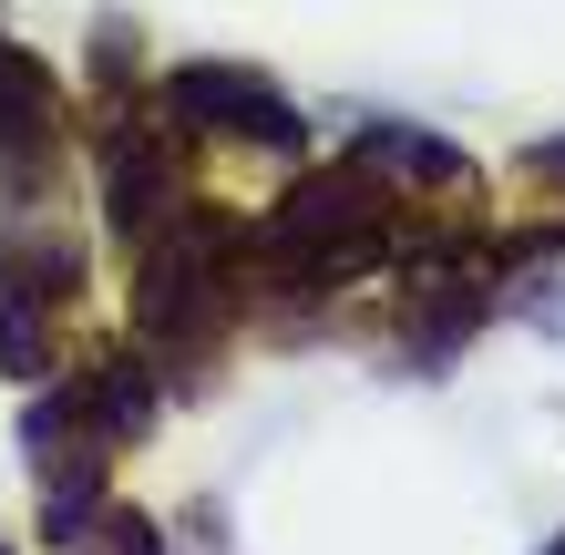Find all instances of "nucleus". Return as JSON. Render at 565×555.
Here are the masks:
<instances>
[{
  "mask_svg": "<svg viewBox=\"0 0 565 555\" xmlns=\"http://www.w3.org/2000/svg\"><path fill=\"white\" fill-rule=\"evenodd\" d=\"M402 247V195H391L381 166H329V175H298L268 226H257V257H268L278 288H350L371 278L381 257Z\"/></svg>",
  "mask_w": 565,
  "mask_h": 555,
  "instance_id": "1",
  "label": "nucleus"
},
{
  "mask_svg": "<svg viewBox=\"0 0 565 555\" xmlns=\"http://www.w3.org/2000/svg\"><path fill=\"white\" fill-rule=\"evenodd\" d=\"M247 309V226L226 206H175L145 237V330L164 350H216Z\"/></svg>",
  "mask_w": 565,
  "mask_h": 555,
  "instance_id": "2",
  "label": "nucleus"
},
{
  "mask_svg": "<svg viewBox=\"0 0 565 555\" xmlns=\"http://www.w3.org/2000/svg\"><path fill=\"white\" fill-rule=\"evenodd\" d=\"M73 309H83V247L73 237H0V371L42 381L62 361Z\"/></svg>",
  "mask_w": 565,
  "mask_h": 555,
  "instance_id": "3",
  "label": "nucleus"
},
{
  "mask_svg": "<svg viewBox=\"0 0 565 555\" xmlns=\"http://www.w3.org/2000/svg\"><path fill=\"white\" fill-rule=\"evenodd\" d=\"M493 257H504V247H483V237H443V247L412 257V278H402V340H412L422 371H452V350L483 330L493 299H504V268H493Z\"/></svg>",
  "mask_w": 565,
  "mask_h": 555,
  "instance_id": "4",
  "label": "nucleus"
},
{
  "mask_svg": "<svg viewBox=\"0 0 565 555\" xmlns=\"http://www.w3.org/2000/svg\"><path fill=\"white\" fill-rule=\"evenodd\" d=\"M154 104H175L185 124H216V135H247V145H268V154L309 145V114H298L257 62H175Z\"/></svg>",
  "mask_w": 565,
  "mask_h": 555,
  "instance_id": "5",
  "label": "nucleus"
},
{
  "mask_svg": "<svg viewBox=\"0 0 565 555\" xmlns=\"http://www.w3.org/2000/svg\"><path fill=\"white\" fill-rule=\"evenodd\" d=\"M62 145H73V124H62V83L42 52L0 42V195H52L62 175Z\"/></svg>",
  "mask_w": 565,
  "mask_h": 555,
  "instance_id": "6",
  "label": "nucleus"
},
{
  "mask_svg": "<svg viewBox=\"0 0 565 555\" xmlns=\"http://www.w3.org/2000/svg\"><path fill=\"white\" fill-rule=\"evenodd\" d=\"M104 216H114V237H154L164 216H175V166H164V124L145 114H114V135H104Z\"/></svg>",
  "mask_w": 565,
  "mask_h": 555,
  "instance_id": "7",
  "label": "nucleus"
},
{
  "mask_svg": "<svg viewBox=\"0 0 565 555\" xmlns=\"http://www.w3.org/2000/svg\"><path fill=\"white\" fill-rule=\"evenodd\" d=\"M350 145H360V166H381L391 185H431V195H462V185H483V166H473L462 145L422 135V124H391V114H360V124H350Z\"/></svg>",
  "mask_w": 565,
  "mask_h": 555,
  "instance_id": "8",
  "label": "nucleus"
},
{
  "mask_svg": "<svg viewBox=\"0 0 565 555\" xmlns=\"http://www.w3.org/2000/svg\"><path fill=\"white\" fill-rule=\"evenodd\" d=\"M83 402L104 412L114 442H145V421H154V371H145V350H104V361L83 371Z\"/></svg>",
  "mask_w": 565,
  "mask_h": 555,
  "instance_id": "9",
  "label": "nucleus"
},
{
  "mask_svg": "<svg viewBox=\"0 0 565 555\" xmlns=\"http://www.w3.org/2000/svg\"><path fill=\"white\" fill-rule=\"evenodd\" d=\"M73 545H83V555H164V525H154L145 504H93V525H83Z\"/></svg>",
  "mask_w": 565,
  "mask_h": 555,
  "instance_id": "10",
  "label": "nucleus"
},
{
  "mask_svg": "<svg viewBox=\"0 0 565 555\" xmlns=\"http://www.w3.org/2000/svg\"><path fill=\"white\" fill-rule=\"evenodd\" d=\"M524 185H545V195H565V135H545V145H524Z\"/></svg>",
  "mask_w": 565,
  "mask_h": 555,
  "instance_id": "11",
  "label": "nucleus"
},
{
  "mask_svg": "<svg viewBox=\"0 0 565 555\" xmlns=\"http://www.w3.org/2000/svg\"><path fill=\"white\" fill-rule=\"evenodd\" d=\"M545 555H565V535H555V545H545Z\"/></svg>",
  "mask_w": 565,
  "mask_h": 555,
  "instance_id": "12",
  "label": "nucleus"
}]
</instances>
